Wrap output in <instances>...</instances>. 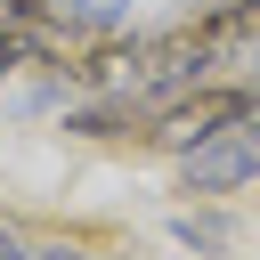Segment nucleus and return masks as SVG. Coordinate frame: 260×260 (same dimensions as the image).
Returning a JSON list of instances; mask_svg holds the SVG:
<instances>
[{"label":"nucleus","mask_w":260,"mask_h":260,"mask_svg":"<svg viewBox=\"0 0 260 260\" xmlns=\"http://www.w3.org/2000/svg\"><path fill=\"white\" fill-rule=\"evenodd\" d=\"M244 179H260V106L244 122H228L219 138H203V146L179 154V195H228Z\"/></svg>","instance_id":"nucleus-2"},{"label":"nucleus","mask_w":260,"mask_h":260,"mask_svg":"<svg viewBox=\"0 0 260 260\" xmlns=\"http://www.w3.org/2000/svg\"><path fill=\"white\" fill-rule=\"evenodd\" d=\"M260 106V81H195V89H179L162 114H154V130H146V146H171V154H187V146H203V138H219L228 122H244Z\"/></svg>","instance_id":"nucleus-1"},{"label":"nucleus","mask_w":260,"mask_h":260,"mask_svg":"<svg viewBox=\"0 0 260 260\" xmlns=\"http://www.w3.org/2000/svg\"><path fill=\"white\" fill-rule=\"evenodd\" d=\"M0 260H24V244H16V236H8V228H0Z\"/></svg>","instance_id":"nucleus-5"},{"label":"nucleus","mask_w":260,"mask_h":260,"mask_svg":"<svg viewBox=\"0 0 260 260\" xmlns=\"http://www.w3.org/2000/svg\"><path fill=\"white\" fill-rule=\"evenodd\" d=\"M171 236H179L187 252H203V260H219V252L236 244V228H228L219 211H179V219H171Z\"/></svg>","instance_id":"nucleus-3"},{"label":"nucleus","mask_w":260,"mask_h":260,"mask_svg":"<svg viewBox=\"0 0 260 260\" xmlns=\"http://www.w3.org/2000/svg\"><path fill=\"white\" fill-rule=\"evenodd\" d=\"M32 260H89V252H73V244H41Z\"/></svg>","instance_id":"nucleus-4"}]
</instances>
